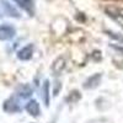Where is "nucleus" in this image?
Returning <instances> with one entry per match:
<instances>
[{
	"label": "nucleus",
	"instance_id": "nucleus-1",
	"mask_svg": "<svg viewBox=\"0 0 123 123\" xmlns=\"http://www.w3.org/2000/svg\"><path fill=\"white\" fill-rule=\"evenodd\" d=\"M105 11L111 18H113L115 21H117L118 24L123 26V9H119L116 6H107L105 9Z\"/></svg>",
	"mask_w": 123,
	"mask_h": 123
},
{
	"label": "nucleus",
	"instance_id": "nucleus-5",
	"mask_svg": "<svg viewBox=\"0 0 123 123\" xmlns=\"http://www.w3.org/2000/svg\"><path fill=\"white\" fill-rule=\"evenodd\" d=\"M4 110L6 112H9V113H15V112H20V111H21V106L18 105V101L15 97H10L9 100L5 101Z\"/></svg>",
	"mask_w": 123,
	"mask_h": 123
},
{
	"label": "nucleus",
	"instance_id": "nucleus-8",
	"mask_svg": "<svg viewBox=\"0 0 123 123\" xmlns=\"http://www.w3.org/2000/svg\"><path fill=\"white\" fill-rule=\"evenodd\" d=\"M101 79H102V75L100 74V73H97V74H95V75H92V76H90L86 81H85V84H84V87L85 89H95V87H97L98 85H100V83H101Z\"/></svg>",
	"mask_w": 123,
	"mask_h": 123
},
{
	"label": "nucleus",
	"instance_id": "nucleus-6",
	"mask_svg": "<svg viewBox=\"0 0 123 123\" xmlns=\"http://www.w3.org/2000/svg\"><path fill=\"white\" fill-rule=\"evenodd\" d=\"M33 44H27L25 46L24 48H21L17 52V58L20 60H30L31 58H32V54H33Z\"/></svg>",
	"mask_w": 123,
	"mask_h": 123
},
{
	"label": "nucleus",
	"instance_id": "nucleus-11",
	"mask_svg": "<svg viewBox=\"0 0 123 123\" xmlns=\"http://www.w3.org/2000/svg\"><path fill=\"white\" fill-rule=\"evenodd\" d=\"M17 95L22 98H27L32 95V89H31L28 85H21L17 89Z\"/></svg>",
	"mask_w": 123,
	"mask_h": 123
},
{
	"label": "nucleus",
	"instance_id": "nucleus-9",
	"mask_svg": "<svg viewBox=\"0 0 123 123\" xmlns=\"http://www.w3.org/2000/svg\"><path fill=\"white\" fill-rule=\"evenodd\" d=\"M26 111L32 116V117H38L41 113V108H39V104L36 100H31L28 104L26 105Z\"/></svg>",
	"mask_w": 123,
	"mask_h": 123
},
{
	"label": "nucleus",
	"instance_id": "nucleus-4",
	"mask_svg": "<svg viewBox=\"0 0 123 123\" xmlns=\"http://www.w3.org/2000/svg\"><path fill=\"white\" fill-rule=\"evenodd\" d=\"M0 15H6V16H12V17H18V12L12 7L7 1L5 0H0Z\"/></svg>",
	"mask_w": 123,
	"mask_h": 123
},
{
	"label": "nucleus",
	"instance_id": "nucleus-2",
	"mask_svg": "<svg viewBox=\"0 0 123 123\" xmlns=\"http://www.w3.org/2000/svg\"><path fill=\"white\" fill-rule=\"evenodd\" d=\"M15 35H16V30L11 25L5 24L3 26H0V41L11 39Z\"/></svg>",
	"mask_w": 123,
	"mask_h": 123
},
{
	"label": "nucleus",
	"instance_id": "nucleus-10",
	"mask_svg": "<svg viewBox=\"0 0 123 123\" xmlns=\"http://www.w3.org/2000/svg\"><path fill=\"white\" fill-rule=\"evenodd\" d=\"M41 97H42V100H43V104L46 106H49L50 95H49V81L48 80H46L43 83V85H42V89H41Z\"/></svg>",
	"mask_w": 123,
	"mask_h": 123
},
{
	"label": "nucleus",
	"instance_id": "nucleus-3",
	"mask_svg": "<svg viewBox=\"0 0 123 123\" xmlns=\"http://www.w3.org/2000/svg\"><path fill=\"white\" fill-rule=\"evenodd\" d=\"M67 67V58L64 55H60L58 57L54 62H53V64H52V71H53V74L54 75H60L62 74V71H63Z\"/></svg>",
	"mask_w": 123,
	"mask_h": 123
},
{
	"label": "nucleus",
	"instance_id": "nucleus-7",
	"mask_svg": "<svg viewBox=\"0 0 123 123\" xmlns=\"http://www.w3.org/2000/svg\"><path fill=\"white\" fill-rule=\"evenodd\" d=\"M15 3L22 10H25L26 12H28L30 15H33V11H35V1L33 0H15Z\"/></svg>",
	"mask_w": 123,
	"mask_h": 123
},
{
	"label": "nucleus",
	"instance_id": "nucleus-12",
	"mask_svg": "<svg viewBox=\"0 0 123 123\" xmlns=\"http://www.w3.org/2000/svg\"><path fill=\"white\" fill-rule=\"evenodd\" d=\"M62 90V84H60V81L55 80V83H54V90H53V95L57 96L59 94V91Z\"/></svg>",
	"mask_w": 123,
	"mask_h": 123
}]
</instances>
